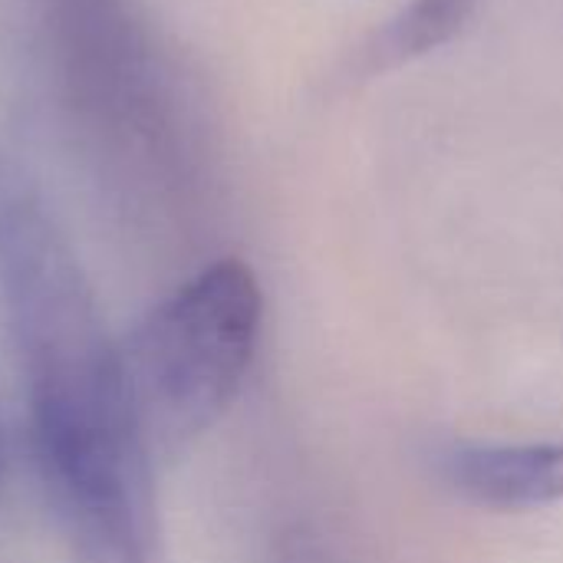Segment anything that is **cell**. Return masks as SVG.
I'll return each instance as SVG.
<instances>
[{"label": "cell", "mask_w": 563, "mask_h": 563, "mask_svg": "<svg viewBox=\"0 0 563 563\" xmlns=\"http://www.w3.org/2000/svg\"><path fill=\"white\" fill-rule=\"evenodd\" d=\"M472 0H416L383 36L386 53L412 56L449 40L468 16Z\"/></svg>", "instance_id": "4"}, {"label": "cell", "mask_w": 563, "mask_h": 563, "mask_svg": "<svg viewBox=\"0 0 563 563\" xmlns=\"http://www.w3.org/2000/svg\"><path fill=\"white\" fill-rule=\"evenodd\" d=\"M0 310L30 445L76 563H158L155 459L129 409L119 340L36 188L0 155Z\"/></svg>", "instance_id": "1"}, {"label": "cell", "mask_w": 563, "mask_h": 563, "mask_svg": "<svg viewBox=\"0 0 563 563\" xmlns=\"http://www.w3.org/2000/svg\"><path fill=\"white\" fill-rule=\"evenodd\" d=\"M0 468H3V459H0Z\"/></svg>", "instance_id": "5"}, {"label": "cell", "mask_w": 563, "mask_h": 563, "mask_svg": "<svg viewBox=\"0 0 563 563\" xmlns=\"http://www.w3.org/2000/svg\"><path fill=\"white\" fill-rule=\"evenodd\" d=\"M435 475L462 501L492 511H531L563 501V442H452Z\"/></svg>", "instance_id": "3"}, {"label": "cell", "mask_w": 563, "mask_h": 563, "mask_svg": "<svg viewBox=\"0 0 563 563\" xmlns=\"http://www.w3.org/2000/svg\"><path fill=\"white\" fill-rule=\"evenodd\" d=\"M264 294L254 271L224 257L162 297L119 340L132 419L152 459H172L238 399L257 353Z\"/></svg>", "instance_id": "2"}]
</instances>
